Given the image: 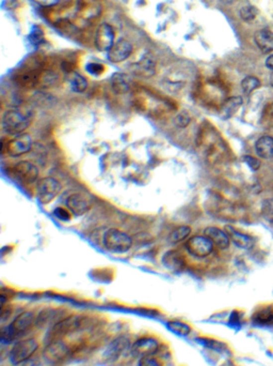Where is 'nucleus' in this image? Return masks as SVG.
Masks as SVG:
<instances>
[{
	"label": "nucleus",
	"mask_w": 273,
	"mask_h": 366,
	"mask_svg": "<svg viewBox=\"0 0 273 366\" xmlns=\"http://www.w3.org/2000/svg\"><path fill=\"white\" fill-rule=\"evenodd\" d=\"M30 124V119L16 109H11V111H6L2 116L1 126L5 133L10 135L17 136L23 134V132L29 127Z\"/></svg>",
	"instance_id": "obj_1"
},
{
	"label": "nucleus",
	"mask_w": 273,
	"mask_h": 366,
	"mask_svg": "<svg viewBox=\"0 0 273 366\" xmlns=\"http://www.w3.org/2000/svg\"><path fill=\"white\" fill-rule=\"evenodd\" d=\"M104 245L109 252L123 254L130 250L132 245V239L126 232L111 228L105 232Z\"/></svg>",
	"instance_id": "obj_2"
},
{
	"label": "nucleus",
	"mask_w": 273,
	"mask_h": 366,
	"mask_svg": "<svg viewBox=\"0 0 273 366\" xmlns=\"http://www.w3.org/2000/svg\"><path fill=\"white\" fill-rule=\"evenodd\" d=\"M161 346V341L156 335H143L137 340L130 349V356L134 359L154 356L158 353Z\"/></svg>",
	"instance_id": "obj_3"
},
{
	"label": "nucleus",
	"mask_w": 273,
	"mask_h": 366,
	"mask_svg": "<svg viewBox=\"0 0 273 366\" xmlns=\"http://www.w3.org/2000/svg\"><path fill=\"white\" fill-rule=\"evenodd\" d=\"M40 347V342L38 339L31 338L24 341H20L15 344L10 353V359L14 363H21L29 360L36 350Z\"/></svg>",
	"instance_id": "obj_4"
},
{
	"label": "nucleus",
	"mask_w": 273,
	"mask_h": 366,
	"mask_svg": "<svg viewBox=\"0 0 273 366\" xmlns=\"http://www.w3.org/2000/svg\"><path fill=\"white\" fill-rule=\"evenodd\" d=\"M60 182L53 177L42 178L36 183V194L38 198L43 204H47L54 200L57 195L60 193Z\"/></svg>",
	"instance_id": "obj_5"
},
{
	"label": "nucleus",
	"mask_w": 273,
	"mask_h": 366,
	"mask_svg": "<svg viewBox=\"0 0 273 366\" xmlns=\"http://www.w3.org/2000/svg\"><path fill=\"white\" fill-rule=\"evenodd\" d=\"M186 248L194 257L205 258L211 254L213 243L206 236H194L187 241Z\"/></svg>",
	"instance_id": "obj_6"
},
{
	"label": "nucleus",
	"mask_w": 273,
	"mask_h": 366,
	"mask_svg": "<svg viewBox=\"0 0 273 366\" xmlns=\"http://www.w3.org/2000/svg\"><path fill=\"white\" fill-rule=\"evenodd\" d=\"M32 148V138L29 134L23 133L20 135H17L6 144V153L10 157L16 158L20 157L23 155H26Z\"/></svg>",
	"instance_id": "obj_7"
},
{
	"label": "nucleus",
	"mask_w": 273,
	"mask_h": 366,
	"mask_svg": "<svg viewBox=\"0 0 273 366\" xmlns=\"http://www.w3.org/2000/svg\"><path fill=\"white\" fill-rule=\"evenodd\" d=\"M114 44V31L108 24H101L95 33V46L99 52H108Z\"/></svg>",
	"instance_id": "obj_8"
},
{
	"label": "nucleus",
	"mask_w": 273,
	"mask_h": 366,
	"mask_svg": "<svg viewBox=\"0 0 273 366\" xmlns=\"http://www.w3.org/2000/svg\"><path fill=\"white\" fill-rule=\"evenodd\" d=\"M131 53H132L131 43L128 42L127 40L122 39L120 41H117L116 43H114L113 46L108 50L107 57L111 62L119 63V62L126 60L127 58L131 55Z\"/></svg>",
	"instance_id": "obj_9"
},
{
	"label": "nucleus",
	"mask_w": 273,
	"mask_h": 366,
	"mask_svg": "<svg viewBox=\"0 0 273 366\" xmlns=\"http://www.w3.org/2000/svg\"><path fill=\"white\" fill-rule=\"evenodd\" d=\"M14 173L25 183H33L39 177V170L33 163L29 161H20L14 166Z\"/></svg>",
	"instance_id": "obj_10"
},
{
	"label": "nucleus",
	"mask_w": 273,
	"mask_h": 366,
	"mask_svg": "<svg viewBox=\"0 0 273 366\" xmlns=\"http://www.w3.org/2000/svg\"><path fill=\"white\" fill-rule=\"evenodd\" d=\"M66 204H68V208L70 209L72 213L77 216L84 215L86 212H88L91 208L90 200H88L87 197L84 196L83 194H77V193L72 194L69 197L68 201H66Z\"/></svg>",
	"instance_id": "obj_11"
},
{
	"label": "nucleus",
	"mask_w": 273,
	"mask_h": 366,
	"mask_svg": "<svg viewBox=\"0 0 273 366\" xmlns=\"http://www.w3.org/2000/svg\"><path fill=\"white\" fill-rule=\"evenodd\" d=\"M204 236L207 237L213 245L219 247L220 250H225L231 244V239L226 231L218 228V227L209 226L204 230Z\"/></svg>",
	"instance_id": "obj_12"
},
{
	"label": "nucleus",
	"mask_w": 273,
	"mask_h": 366,
	"mask_svg": "<svg viewBox=\"0 0 273 366\" xmlns=\"http://www.w3.org/2000/svg\"><path fill=\"white\" fill-rule=\"evenodd\" d=\"M225 231L230 237L232 242L242 250H251L254 246V239L246 233H242L239 230L235 229L233 226H226Z\"/></svg>",
	"instance_id": "obj_13"
},
{
	"label": "nucleus",
	"mask_w": 273,
	"mask_h": 366,
	"mask_svg": "<svg viewBox=\"0 0 273 366\" xmlns=\"http://www.w3.org/2000/svg\"><path fill=\"white\" fill-rule=\"evenodd\" d=\"M35 315L32 312H25L14 320L10 327V330L14 334H24V332L30 330V328L35 325Z\"/></svg>",
	"instance_id": "obj_14"
},
{
	"label": "nucleus",
	"mask_w": 273,
	"mask_h": 366,
	"mask_svg": "<svg viewBox=\"0 0 273 366\" xmlns=\"http://www.w3.org/2000/svg\"><path fill=\"white\" fill-rule=\"evenodd\" d=\"M256 155L263 160H273V137L264 135L255 143Z\"/></svg>",
	"instance_id": "obj_15"
},
{
	"label": "nucleus",
	"mask_w": 273,
	"mask_h": 366,
	"mask_svg": "<svg viewBox=\"0 0 273 366\" xmlns=\"http://www.w3.org/2000/svg\"><path fill=\"white\" fill-rule=\"evenodd\" d=\"M254 41L263 53L268 54L273 52V31L268 29L258 30L254 35Z\"/></svg>",
	"instance_id": "obj_16"
},
{
	"label": "nucleus",
	"mask_w": 273,
	"mask_h": 366,
	"mask_svg": "<svg viewBox=\"0 0 273 366\" xmlns=\"http://www.w3.org/2000/svg\"><path fill=\"white\" fill-rule=\"evenodd\" d=\"M134 71L143 77H151L156 72V62L150 55L143 56L136 64Z\"/></svg>",
	"instance_id": "obj_17"
},
{
	"label": "nucleus",
	"mask_w": 273,
	"mask_h": 366,
	"mask_svg": "<svg viewBox=\"0 0 273 366\" xmlns=\"http://www.w3.org/2000/svg\"><path fill=\"white\" fill-rule=\"evenodd\" d=\"M70 353V349L64 343L61 341H58L50 345L45 349V356L50 359V360H61L66 355Z\"/></svg>",
	"instance_id": "obj_18"
},
{
	"label": "nucleus",
	"mask_w": 273,
	"mask_h": 366,
	"mask_svg": "<svg viewBox=\"0 0 273 366\" xmlns=\"http://www.w3.org/2000/svg\"><path fill=\"white\" fill-rule=\"evenodd\" d=\"M253 323L258 326H272L273 325V307L267 306L257 310L252 315Z\"/></svg>",
	"instance_id": "obj_19"
},
{
	"label": "nucleus",
	"mask_w": 273,
	"mask_h": 366,
	"mask_svg": "<svg viewBox=\"0 0 273 366\" xmlns=\"http://www.w3.org/2000/svg\"><path fill=\"white\" fill-rule=\"evenodd\" d=\"M111 87L114 92L123 94L129 91L130 89V82L127 75L123 74V73H115L111 77Z\"/></svg>",
	"instance_id": "obj_20"
},
{
	"label": "nucleus",
	"mask_w": 273,
	"mask_h": 366,
	"mask_svg": "<svg viewBox=\"0 0 273 366\" xmlns=\"http://www.w3.org/2000/svg\"><path fill=\"white\" fill-rule=\"evenodd\" d=\"M242 105V99L240 97H232L224 102L221 108V115L223 119H230L238 111Z\"/></svg>",
	"instance_id": "obj_21"
},
{
	"label": "nucleus",
	"mask_w": 273,
	"mask_h": 366,
	"mask_svg": "<svg viewBox=\"0 0 273 366\" xmlns=\"http://www.w3.org/2000/svg\"><path fill=\"white\" fill-rule=\"evenodd\" d=\"M162 262L169 270H181L183 267V259L182 256L176 251H169L167 252L164 257H162Z\"/></svg>",
	"instance_id": "obj_22"
},
{
	"label": "nucleus",
	"mask_w": 273,
	"mask_h": 366,
	"mask_svg": "<svg viewBox=\"0 0 273 366\" xmlns=\"http://www.w3.org/2000/svg\"><path fill=\"white\" fill-rule=\"evenodd\" d=\"M191 233V228L189 226H180L177 227L175 230H173L170 235V241L172 243H179L182 242V241H185L189 235Z\"/></svg>",
	"instance_id": "obj_23"
},
{
	"label": "nucleus",
	"mask_w": 273,
	"mask_h": 366,
	"mask_svg": "<svg viewBox=\"0 0 273 366\" xmlns=\"http://www.w3.org/2000/svg\"><path fill=\"white\" fill-rule=\"evenodd\" d=\"M261 80L255 76H247L242 79L241 82V88L242 91L246 94H251L257 88L261 87Z\"/></svg>",
	"instance_id": "obj_24"
},
{
	"label": "nucleus",
	"mask_w": 273,
	"mask_h": 366,
	"mask_svg": "<svg viewBox=\"0 0 273 366\" xmlns=\"http://www.w3.org/2000/svg\"><path fill=\"white\" fill-rule=\"evenodd\" d=\"M70 84L72 87V90L75 92H84L88 88L87 79L84 76L78 74V73H74L73 76L71 77Z\"/></svg>",
	"instance_id": "obj_25"
},
{
	"label": "nucleus",
	"mask_w": 273,
	"mask_h": 366,
	"mask_svg": "<svg viewBox=\"0 0 273 366\" xmlns=\"http://www.w3.org/2000/svg\"><path fill=\"white\" fill-rule=\"evenodd\" d=\"M239 15L243 21L250 23V21H253L258 15V10L254 5H245L240 9Z\"/></svg>",
	"instance_id": "obj_26"
},
{
	"label": "nucleus",
	"mask_w": 273,
	"mask_h": 366,
	"mask_svg": "<svg viewBox=\"0 0 273 366\" xmlns=\"http://www.w3.org/2000/svg\"><path fill=\"white\" fill-rule=\"evenodd\" d=\"M135 366H165L162 359L155 356H147L137 359Z\"/></svg>",
	"instance_id": "obj_27"
},
{
	"label": "nucleus",
	"mask_w": 273,
	"mask_h": 366,
	"mask_svg": "<svg viewBox=\"0 0 273 366\" xmlns=\"http://www.w3.org/2000/svg\"><path fill=\"white\" fill-rule=\"evenodd\" d=\"M190 122H191V117L187 112H182L181 114H179L175 117V124L181 129L187 128L190 124Z\"/></svg>",
	"instance_id": "obj_28"
},
{
	"label": "nucleus",
	"mask_w": 273,
	"mask_h": 366,
	"mask_svg": "<svg viewBox=\"0 0 273 366\" xmlns=\"http://www.w3.org/2000/svg\"><path fill=\"white\" fill-rule=\"evenodd\" d=\"M242 160L252 172H257L261 168V165H262L261 161L252 156H245L242 158Z\"/></svg>",
	"instance_id": "obj_29"
},
{
	"label": "nucleus",
	"mask_w": 273,
	"mask_h": 366,
	"mask_svg": "<svg viewBox=\"0 0 273 366\" xmlns=\"http://www.w3.org/2000/svg\"><path fill=\"white\" fill-rule=\"evenodd\" d=\"M29 40H30V42L32 44H34V45H38V44L42 43L43 41V31L42 29L39 28V27H34L30 34H29Z\"/></svg>",
	"instance_id": "obj_30"
},
{
	"label": "nucleus",
	"mask_w": 273,
	"mask_h": 366,
	"mask_svg": "<svg viewBox=\"0 0 273 366\" xmlns=\"http://www.w3.org/2000/svg\"><path fill=\"white\" fill-rule=\"evenodd\" d=\"M86 69L92 75H99L102 72H104V67H102L101 64L94 63V62L89 63L86 67Z\"/></svg>",
	"instance_id": "obj_31"
},
{
	"label": "nucleus",
	"mask_w": 273,
	"mask_h": 366,
	"mask_svg": "<svg viewBox=\"0 0 273 366\" xmlns=\"http://www.w3.org/2000/svg\"><path fill=\"white\" fill-rule=\"evenodd\" d=\"M55 215L59 218L61 219V221H69V219L71 218V214L70 212L68 210H65L63 208H57L55 210Z\"/></svg>",
	"instance_id": "obj_32"
},
{
	"label": "nucleus",
	"mask_w": 273,
	"mask_h": 366,
	"mask_svg": "<svg viewBox=\"0 0 273 366\" xmlns=\"http://www.w3.org/2000/svg\"><path fill=\"white\" fill-rule=\"evenodd\" d=\"M32 1L35 4L43 6V8H46V6L56 5L59 1H60V0H32Z\"/></svg>",
	"instance_id": "obj_33"
},
{
	"label": "nucleus",
	"mask_w": 273,
	"mask_h": 366,
	"mask_svg": "<svg viewBox=\"0 0 273 366\" xmlns=\"http://www.w3.org/2000/svg\"><path fill=\"white\" fill-rule=\"evenodd\" d=\"M25 366H42V365H41V362H40L39 359L34 360L33 358H30V359H29V361L26 362Z\"/></svg>",
	"instance_id": "obj_34"
},
{
	"label": "nucleus",
	"mask_w": 273,
	"mask_h": 366,
	"mask_svg": "<svg viewBox=\"0 0 273 366\" xmlns=\"http://www.w3.org/2000/svg\"><path fill=\"white\" fill-rule=\"evenodd\" d=\"M266 67H267L269 70L273 71V54L270 55L267 59H266Z\"/></svg>",
	"instance_id": "obj_35"
},
{
	"label": "nucleus",
	"mask_w": 273,
	"mask_h": 366,
	"mask_svg": "<svg viewBox=\"0 0 273 366\" xmlns=\"http://www.w3.org/2000/svg\"><path fill=\"white\" fill-rule=\"evenodd\" d=\"M219 1L223 4H231L233 2V0H219Z\"/></svg>",
	"instance_id": "obj_36"
},
{
	"label": "nucleus",
	"mask_w": 273,
	"mask_h": 366,
	"mask_svg": "<svg viewBox=\"0 0 273 366\" xmlns=\"http://www.w3.org/2000/svg\"><path fill=\"white\" fill-rule=\"evenodd\" d=\"M270 84H271V86L273 87V74L271 75V77H270Z\"/></svg>",
	"instance_id": "obj_37"
}]
</instances>
